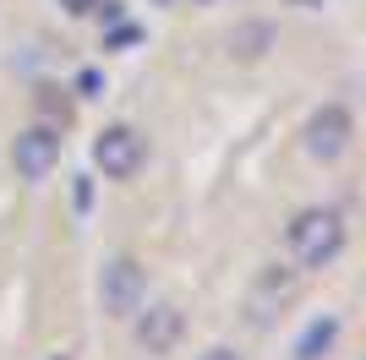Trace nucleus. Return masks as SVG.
Segmentation results:
<instances>
[{
	"instance_id": "f257e3e1",
	"label": "nucleus",
	"mask_w": 366,
	"mask_h": 360,
	"mask_svg": "<svg viewBox=\"0 0 366 360\" xmlns=\"http://www.w3.org/2000/svg\"><path fill=\"white\" fill-rule=\"evenodd\" d=\"M345 240H350V224L339 208H301L285 229V246H290L295 268L301 273H317V268H334L345 256Z\"/></svg>"
},
{
	"instance_id": "f03ea898",
	"label": "nucleus",
	"mask_w": 366,
	"mask_h": 360,
	"mask_svg": "<svg viewBox=\"0 0 366 360\" xmlns=\"http://www.w3.org/2000/svg\"><path fill=\"white\" fill-rule=\"evenodd\" d=\"M295 295H301V268H295V262H268V268H257V279L246 289V322L257 333L274 328L279 316L295 306Z\"/></svg>"
},
{
	"instance_id": "7ed1b4c3",
	"label": "nucleus",
	"mask_w": 366,
	"mask_h": 360,
	"mask_svg": "<svg viewBox=\"0 0 366 360\" xmlns=\"http://www.w3.org/2000/svg\"><path fill=\"white\" fill-rule=\"evenodd\" d=\"M61 148H66L61 126H49V120L22 126V131L11 136V169H16V180H22V186H44V180L55 175V164H61Z\"/></svg>"
},
{
	"instance_id": "20e7f679",
	"label": "nucleus",
	"mask_w": 366,
	"mask_h": 360,
	"mask_svg": "<svg viewBox=\"0 0 366 360\" xmlns=\"http://www.w3.org/2000/svg\"><path fill=\"white\" fill-rule=\"evenodd\" d=\"M142 300H148V273H142L137 256H104L99 262V311L126 322V316L137 311Z\"/></svg>"
},
{
	"instance_id": "39448f33",
	"label": "nucleus",
	"mask_w": 366,
	"mask_h": 360,
	"mask_svg": "<svg viewBox=\"0 0 366 360\" xmlns=\"http://www.w3.org/2000/svg\"><path fill=\"white\" fill-rule=\"evenodd\" d=\"M301 148L312 164H339L355 148V115L345 104H317L301 126Z\"/></svg>"
},
{
	"instance_id": "423d86ee",
	"label": "nucleus",
	"mask_w": 366,
	"mask_h": 360,
	"mask_svg": "<svg viewBox=\"0 0 366 360\" xmlns=\"http://www.w3.org/2000/svg\"><path fill=\"white\" fill-rule=\"evenodd\" d=\"M142 164H148V142H142L137 126L115 120V126H104V131L93 136V169L104 180H132Z\"/></svg>"
},
{
	"instance_id": "0eeeda50",
	"label": "nucleus",
	"mask_w": 366,
	"mask_h": 360,
	"mask_svg": "<svg viewBox=\"0 0 366 360\" xmlns=\"http://www.w3.org/2000/svg\"><path fill=\"white\" fill-rule=\"evenodd\" d=\"M126 322H132V339H137V349H142V355H153V360L169 355V349L186 339V311L175 306V300H153V306L142 300V306L126 316Z\"/></svg>"
},
{
	"instance_id": "6e6552de",
	"label": "nucleus",
	"mask_w": 366,
	"mask_h": 360,
	"mask_svg": "<svg viewBox=\"0 0 366 360\" xmlns=\"http://www.w3.org/2000/svg\"><path fill=\"white\" fill-rule=\"evenodd\" d=\"M339 339H345V322H339L334 311H322V316H312V322L295 333L290 360H328V355L339 349Z\"/></svg>"
},
{
	"instance_id": "1a4fd4ad",
	"label": "nucleus",
	"mask_w": 366,
	"mask_h": 360,
	"mask_svg": "<svg viewBox=\"0 0 366 360\" xmlns=\"http://www.w3.org/2000/svg\"><path fill=\"white\" fill-rule=\"evenodd\" d=\"M268 49H279V28L274 22H241L229 33V55L235 60H262Z\"/></svg>"
},
{
	"instance_id": "9d476101",
	"label": "nucleus",
	"mask_w": 366,
	"mask_h": 360,
	"mask_svg": "<svg viewBox=\"0 0 366 360\" xmlns=\"http://www.w3.org/2000/svg\"><path fill=\"white\" fill-rule=\"evenodd\" d=\"M99 88H104V76L93 71V66H88L82 76H76V93H82V99H99Z\"/></svg>"
},
{
	"instance_id": "9b49d317",
	"label": "nucleus",
	"mask_w": 366,
	"mask_h": 360,
	"mask_svg": "<svg viewBox=\"0 0 366 360\" xmlns=\"http://www.w3.org/2000/svg\"><path fill=\"white\" fill-rule=\"evenodd\" d=\"M55 6H61L66 16H93V6H99V0H55Z\"/></svg>"
},
{
	"instance_id": "f8f14e48",
	"label": "nucleus",
	"mask_w": 366,
	"mask_h": 360,
	"mask_svg": "<svg viewBox=\"0 0 366 360\" xmlns=\"http://www.w3.org/2000/svg\"><path fill=\"white\" fill-rule=\"evenodd\" d=\"M197 360H246V355H241V349H229V344H214V349H202Z\"/></svg>"
},
{
	"instance_id": "ddd939ff",
	"label": "nucleus",
	"mask_w": 366,
	"mask_h": 360,
	"mask_svg": "<svg viewBox=\"0 0 366 360\" xmlns=\"http://www.w3.org/2000/svg\"><path fill=\"white\" fill-rule=\"evenodd\" d=\"M148 6H175V0H148Z\"/></svg>"
},
{
	"instance_id": "4468645a",
	"label": "nucleus",
	"mask_w": 366,
	"mask_h": 360,
	"mask_svg": "<svg viewBox=\"0 0 366 360\" xmlns=\"http://www.w3.org/2000/svg\"><path fill=\"white\" fill-rule=\"evenodd\" d=\"M49 360H71V355H49Z\"/></svg>"
},
{
	"instance_id": "2eb2a0df",
	"label": "nucleus",
	"mask_w": 366,
	"mask_h": 360,
	"mask_svg": "<svg viewBox=\"0 0 366 360\" xmlns=\"http://www.w3.org/2000/svg\"><path fill=\"white\" fill-rule=\"evenodd\" d=\"M202 6H208V0H202Z\"/></svg>"
}]
</instances>
